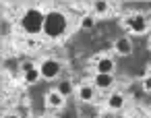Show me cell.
Instances as JSON below:
<instances>
[{
	"instance_id": "14",
	"label": "cell",
	"mask_w": 151,
	"mask_h": 118,
	"mask_svg": "<svg viewBox=\"0 0 151 118\" xmlns=\"http://www.w3.org/2000/svg\"><path fill=\"white\" fill-rule=\"evenodd\" d=\"M93 25H95V19H93V17H89V15H85V17H83V21H81V27H83V29H91Z\"/></svg>"
},
{
	"instance_id": "5",
	"label": "cell",
	"mask_w": 151,
	"mask_h": 118,
	"mask_svg": "<svg viewBox=\"0 0 151 118\" xmlns=\"http://www.w3.org/2000/svg\"><path fill=\"white\" fill-rule=\"evenodd\" d=\"M116 71V62L112 60V56H101L95 60V73H101V75H114Z\"/></svg>"
},
{
	"instance_id": "16",
	"label": "cell",
	"mask_w": 151,
	"mask_h": 118,
	"mask_svg": "<svg viewBox=\"0 0 151 118\" xmlns=\"http://www.w3.org/2000/svg\"><path fill=\"white\" fill-rule=\"evenodd\" d=\"M143 87H145L147 91H151V75H149V77H145V81H143Z\"/></svg>"
},
{
	"instance_id": "15",
	"label": "cell",
	"mask_w": 151,
	"mask_h": 118,
	"mask_svg": "<svg viewBox=\"0 0 151 118\" xmlns=\"http://www.w3.org/2000/svg\"><path fill=\"white\" fill-rule=\"evenodd\" d=\"M31 68H35V64H33L31 60H25V62L21 64V71H23V73H27V71H31Z\"/></svg>"
},
{
	"instance_id": "7",
	"label": "cell",
	"mask_w": 151,
	"mask_h": 118,
	"mask_svg": "<svg viewBox=\"0 0 151 118\" xmlns=\"http://www.w3.org/2000/svg\"><path fill=\"white\" fill-rule=\"evenodd\" d=\"M64 101H66V97L62 95V93H58V89H52V91H48V95H46V104L50 106V108H62L64 106Z\"/></svg>"
},
{
	"instance_id": "1",
	"label": "cell",
	"mask_w": 151,
	"mask_h": 118,
	"mask_svg": "<svg viewBox=\"0 0 151 118\" xmlns=\"http://www.w3.org/2000/svg\"><path fill=\"white\" fill-rule=\"evenodd\" d=\"M44 23H46V13L42 9L31 6L21 15L19 27L25 35H40V33H44Z\"/></svg>"
},
{
	"instance_id": "6",
	"label": "cell",
	"mask_w": 151,
	"mask_h": 118,
	"mask_svg": "<svg viewBox=\"0 0 151 118\" xmlns=\"http://www.w3.org/2000/svg\"><path fill=\"white\" fill-rule=\"evenodd\" d=\"M116 83L114 75H101V73H95L93 77V87L95 89H112Z\"/></svg>"
},
{
	"instance_id": "9",
	"label": "cell",
	"mask_w": 151,
	"mask_h": 118,
	"mask_svg": "<svg viewBox=\"0 0 151 118\" xmlns=\"http://www.w3.org/2000/svg\"><path fill=\"white\" fill-rule=\"evenodd\" d=\"M77 95H79L81 101H93L95 99V87L93 85H81Z\"/></svg>"
},
{
	"instance_id": "17",
	"label": "cell",
	"mask_w": 151,
	"mask_h": 118,
	"mask_svg": "<svg viewBox=\"0 0 151 118\" xmlns=\"http://www.w3.org/2000/svg\"><path fill=\"white\" fill-rule=\"evenodd\" d=\"M2 118H19V114H13V112H11V114H4Z\"/></svg>"
},
{
	"instance_id": "12",
	"label": "cell",
	"mask_w": 151,
	"mask_h": 118,
	"mask_svg": "<svg viewBox=\"0 0 151 118\" xmlns=\"http://www.w3.org/2000/svg\"><path fill=\"white\" fill-rule=\"evenodd\" d=\"M56 89H58V93H62L64 97H68V95L73 93V83H70L68 79H62V81L58 83V87H56Z\"/></svg>"
},
{
	"instance_id": "4",
	"label": "cell",
	"mask_w": 151,
	"mask_h": 118,
	"mask_svg": "<svg viewBox=\"0 0 151 118\" xmlns=\"http://www.w3.org/2000/svg\"><path fill=\"white\" fill-rule=\"evenodd\" d=\"M126 27L132 31V33H145L147 31V19H145V15H130L128 19H126Z\"/></svg>"
},
{
	"instance_id": "8",
	"label": "cell",
	"mask_w": 151,
	"mask_h": 118,
	"mask_svg": "<svg viewBox=\"0 0 151 118\" xmlns=\"http://www.w3.org/2000/svg\"><path fill=\"white\" fill-rule=\"evenodd\" d=\"M114 48H116V52H118L120 56H128V54L132 52V42H130L128 37H118L116 44H114Z\"/></svg>"
},
{
	"instance_id": "13",
	"label": "cell",
	"mask_w": 151,
	"mask_h": 118,
	"mask_svg": "<svg viewBox=\"0 0 151 118\" xmlns=\"http://www.w3.org/2000/svg\"><path fill=\"white\" fill-rule=\"evenodd\" d=\"M93 11H95V15H106L110 11V4L104 2V0H97V2H93Z\"/></svg>"
},
{
	"instance_id": "11",
	"label": "cell",
	"mask_w": 151,
	"mask_h": 118,
	"mask_svg": "<svg viewBox=\"0 0 151 118\" xmlns=\"http://www.w3.org/2000/svg\"><path fill=\"white\" fill-rule=\"evenodd\" d=\"M23 79H25V83H29V85H35V83L42 79V73H40V68H31V71L23 73Z\"/></svg>"
},
{
	"instance_id": "3",
	"label": "cell",
	"mask_w": 151,
	"mask_h": 118,
	"mask_svg": "<svg viewBox=\"0 0 151 118\" xmlns=\"http://www.w3.org/2000/svg\"><path fill=\"white\" fill-rule=\"evenodd\" d=\"M40 73H42V79L54 81V79L62 73V64H60V60H56V58H46V60H42V64H40Z\"/></svg>"
},
{
	"instance_id": "10",
	"label": "cell",
	"mask_w": 151,
	"mask_h": 118,
	"mask_svg": "<svg viewBox=\"0 0 151 118\" xmlns=\"http://www.w3.org/2000/svg\"><path fill=\"white\" fill-rule=\"evenodd\" d=\"M122 106H124V97H122V93L114 91V93L108 97V108H110V110H122Z\"/></svg>"
},
{
	"instance_id": "2",
	"label": "cell",
	"mask_w": 151,
	"mask_h": 118,
	"mask_svg": "<svg viewBox=\"0 0 151 118\" xmlns=\"http://www.w3.org/2000/svg\"><path fill=\"white\" fill-rule=\"evenodd\" d=\"M68 31V19L62 11H50L46 13V23H44V35L50 40H58Z\"/></svg>"
}]
</instances>
